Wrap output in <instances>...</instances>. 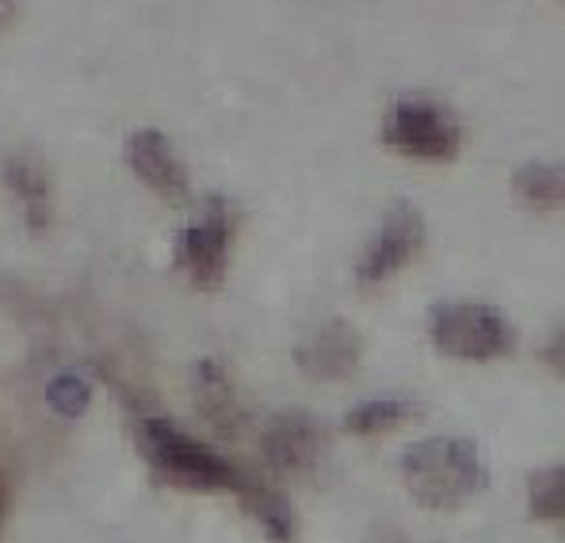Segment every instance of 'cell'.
Instances as JSON below:
<instances>
[{
    "instance_id": "cell-1",
    "label": "cell",
    "mask_w": 565,
    "mask_h": 543,
    "mask_svg": "<svg viewBox=\"0 0 565 543\" xmlns=\"http://www.w3.org/2000/svg\"><path fill=\"white\" fill-rule=\"evenodd\" d=\"M136 447L149 469L181 492H233L239 498L253 482L249 472H239L226 456L174 427L169 417H139Z\"/></svg>"
},
{
    "instance_id": "cell-2",
    "label": "cell",
    "mask_w": 565,
    "mask_h": 543,
    "mask_svg": "<svg viewBox=\"0 0 565 543\" xmlns=\"http://www.w3.org/2000/svg\"><path fill=\"white\" fill-rule=\"evenodd\" d=\"M401 472L417 504L456 511L491 486V472L469 437H430L401 456Z\"/></svg>"
},
{
    "instance_id": "cell-3",
    "label": "cell",
    "mask_w": 565,
    "mask_h": 543,
    "mask_svg": "<svg viewBox=\"0 0 565 543\" xmlns=\"http://www.w3.org/2000/svg\"><path fill=\"white\" fill-rule=\"evenodd\" d=\"M436 353L462 362H494L518 350V327L501 308L481 301H439L427 315Z\"/></svg>"
},
{
    "instance_id": "cell-4",
    "label": "cell",
    "mask_w": 565,
    "mask_h": 543,
    "mask_svg": "<svg viewBox=\"0 0 565 543\" xmlns=\"http://www.w3.org/2000/svg\"><path fill=\"white\" fill-rule=\"evenodd\" d=\"M462 139L466 134L456 114L427 94H401L382 127L385 146L427 166L452 162L462 152Z\"/></svg>"
},
{
    "instance_id": "cell-5",
    "label": "cell",
    "mask_w": 565,
    "mask_h": 543,
    "mask_svg": "<svg viewBox=\"0 0 565 543\" xmlns=\"http://www.w3.org/2000/svg\"><path fill=\"white\" fill-rule=\"evenodd\" d=\"M233 204L223 194H211L204 211L174 236V266L201 291H217L230 272L233 243Z\"/></svg>"
},
{
    "instance_id": "cell-6",
    "label": "cell",
    "mask_w": 565,
    "mask_h": 543,
    "mask_svg": "<svg viewBox=\"0 0 565 543\" xmlns=\"http://www.w3.org/2000/svg\"><path fill=\"white\" fill-rule=\"evenodd\" d=\"M427 243L424 214L411 201H394L375 230L372 243L355 263V281L362 288H379L401 269H407Z\"/></svg>"
},
{
    "instance_id": "cell-7",
    "label": "cell",
    "mask_w": 565,
    "mask_h": 543,
    "mask_svg": "<svg viewBox=\"0 0 565 543\" xmlns=\"http://www.w3.org/2000/svg\"><path fill=\"white\" fill-rule=\"evenodd\" d=\"M127 162L136 172V179L146 188H152L159 198H166L174 207L191 204V175L181 162L172 139L162 130L142 127L127 139Z\"/></svg>"
},
{
    "instance_id": "cell-8",
    "label": "cell",
    "mask_w": 565,
    "mask_h": 543,
    "mask_svg": "<svg viewBox=\"0 0 565 543\" xmlns=\"http://www.w3.org/2000/svg\"><path fill=\"white\" fill-rule=\"evenodd\" d=\"M295 360L313 379H323V382L349 379L362 362V333L343 317H333L320 323L313 337H307L295 350Z\"/></svg>"
},
{
    "instance_id": "cell-9",
    "label": "cell",
    "mask_w": 565,
    "mask_h": 543,
    "mask_svg": "<svg viewBox=\"0 0 565 543\" xmlns=\"http://www.w3.org/2000/svg\"><path fill=\"white\" fill-rule=\"evenodd\" d=\"M262 450L275 469L288 476H305L320 462V453H323L320 424L305 411H281L265 427Z\"/></svg>"
},
{
    "instance_id": "cell-10",
    "label": "cell",
    "mask_w": 565,
    "mask_h": 543,
    "mask_svg": "<svg viewBox=\"0 0 565 543\" xmlns=\"http://www.w3.org/2000/svg\"><path fill=\"white\" fill-rule=\"evenodd\" d=\"M0 184L17 201L23 224L33 233H45L52 224V188L43 162L26 152H3L0 156Z\"/></svg>"
},
{
    "instance_id": "cell-11",
    "label": "cell",
    "mask_w": 565,
    "mask_h": 543,
    "mask_svg": "<svg viewBox=\"0 0 565 543\" xmlns=\"http://www.w3.org/2000/svg\"><path fill=\"white\" fill-rule=\"evenodd\" d=\"M243 508L256 518L265 531V537L271 543H291L295 541V531H298V521H295V508L291 501L281 496L278 489L265 486L262 479L253 476L249 489L239 496Z\"/></svg>"
},
{
    "instance_id": "cell-12",
    "label": "cell",
    "mask_w": 565,
    "mask_h": 543,
    "mask_svg": "<svg viewBox=\"0 0 565 543\" xmlns=\"http://www.w3.org/2000/svg\"><path fill=\"white\" fill-rule=\"evenodd\" d=\"M420 405L411 398H372L365 405H355L343 417V430L355 437H372V434H388L401 424L414 420Z\"/></svg>"
},
{
    "instance_id": "cell-13",
    "label": "cell",
    "mask_w": 565,
    "mask_h": 543,
    "mask_svg": "<svg viewBox=\"0 0 565 543\" xmlns=\"http://www.w3.org/2000/svg\"><path fill=\"white\" fill-rule=\"evenodd\" d=\"M194 395H198V405L204 414H211V420L217 424L220 430L233 427L236 424V398H233V385L226 379V372L220 369L217 362L204 360L198 362V372H194Z\"/></svg>"
},
{
    "instance_id": "cell-14",
    "label": "cell",
    "mask_w": 565,
    "mask_h": 543,
    "mask_svg": "<svg viewBox=\"0 0 565 543\" xmlns=\"http://www.w3.org/2000/svg\"><path fill=\"white\" fill-rule=\"evenodd\" d=\"M514 191L533 207L556 211L563 204V169L550 162H526L514 172Z\"/></svg>"
},
{
    "instance_id": "cell-15",
    "label": "cell",
    "mask_w": 565,
    "mask_h": 543,
    "mask_svg": "<svg viewBox=\"0 0 565 543\" xmlns=\"http://www.w3.org/2000/svg\"><path fill=\"white\" fill-rule=\"evenodd\" d=\"M530 518L533 521H563L565 514V472L563 466H546L530 476L526 486Z\"/></svg>"
},
{
    "instance_id": "cell-16",
    "label": "cell",
    "mask_w": 565,
    "mask_h": 543,
    "mask_svg": "<svg viewBox=\"0 0 565 543\" xmlns=\"http://www.w3.org/2000/svg\"><path fill=\"white\" fill-rule=\"evenodd\" d=\"M87 385L78 379V375H58L52 385H49V402L58 407L65 417H75L82 414L87 405Z\"/></svg>"
},
{
    "instance_id": "cell-17",
    "label": "cell",
    "mask_w": 565,
    "mask_h": 543,
    "mask_svg": "<svg viewBox=\"0 0 565 543\" xmlns=\"http://www.w3.org/2000/svg\"><path fill=\"white\" fill-rule=\"evenodd\" d=\"M3 514H7V486L0 479V524H3Z\"/></svg>"
}]
</instances>
